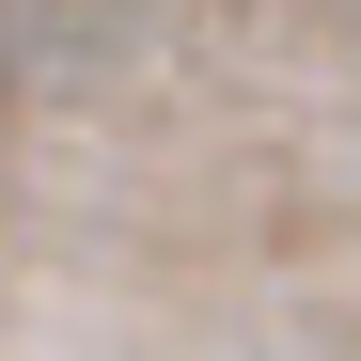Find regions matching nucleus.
<instances>
[{"mask_svg":"<svg viewBox=\"0 0 361 361\" xmlns=\"http://www.w3.org/2000/svg\"><path fill=\"white\" fill-rule=\"evenodd\" d=\"M110 32H142V0H0V47H32V63H79Z\"/></svg>","mask_w":361,"mask_h":361,"instance_id":"obj_1","label":"nucleus"}]
</instances>
